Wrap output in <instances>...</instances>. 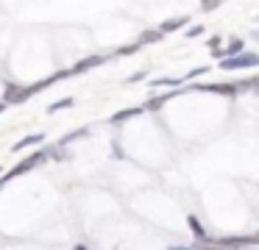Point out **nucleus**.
Instances as JSON below:
<instances>
[{
    "mask_svg": "<svg viewBox=\"0 0 259 250\" xmlns=\"http://www.w3.org/2000/svg\"><path fill=\"white\" fill-rule=\"evenodd\" d=\"M179 25H184V20H167V22L162 25V31H176Z\"/></svg>",
    "mask_w": 259,
    "mask_h": 250,
    "instance_id": "obj_10",
    "label": "nucleus"
},
{
    "mask_svg": "<svg viewBox=\"0 0 259 250\" xmlns=\"http://www.w3.org/2000/svg\"><path fill=\"white\" fill-rule=\"evenodd\" d=\"M39 142H42V133H31V136H25V139H23V142L14 144L12 150H23V147H28V144H39Z\"/></svg>",
    "mask_w": 259,
    "mask_h": 250,
    "instance_id": "obj_4",
    "label": "nucleus"
},
{
    "mask_svg": "<svg viewBox=\"0 0 259 250\" xmlns=\"http://www.w3.org/2000/svg\"><path fill=\"white\" fill-rule=\"evenodd\" d=\"M159 39H162V33H159V31H145L140 42H159Z\"/></svg>",
    "mask_w": 259,
    "mask_h": 250,
    "instance_id": "obj_5",
    "label": "nucleus"
},
{
    "mask_svg": "<svg viewBox=\"0 0 259 250\" xmlns=\"http://www.w3.org/2000/svg\"><path fill=\"white\" fill-rule=\"evenodd\" d=\"M156 86H179L181 81H176V78H159V81H153Z\"/></svg>",
    "mask_w": 259,
    "mask_h": 250,
    "instance_id": "obj_9",
    "label": "nucleus"
},
{
    "mask_svg": "<svg viewBox=\"0 0 259 250\" xmlns=\"http://www.w3.org/2000/svg\"><path fill=\"white\" fill-rule=\"evenodd\" d=\"M201 31H203V28H201V25H195V28H190V31H187V36L192 39V36H198V33H201Z\"/></svg>",
    "mask_w": 259,
    "mask_h": 250,
    "instance_id": "obj_13",
    "label": "nucleus"
},
{
    "mask_svg": "<svg viewBox=\"0 0 259 250\" xmlns=\"http://www.w3.org/2000/svg\"><path fill=\"white\" fill-rule=\"evenodd\" d=\"M240 50H242V42H240V39H234V42L229 44V53H240Z\"/></svg>",
    "mask_w": 259,
    "mask_h": 250,
    "instance_id": "obj_12",
    "label": "nucleus"
},
{
    "mask_svg": "<svg viewBox=\"0 0 259 250\" xmlns=\"http://www.w3.org/2000/svg\"><path fill=\"white\" fill-rule=\"evenodd\" d=\"M259 64V59L253 53H242V56H237V59H226L223 64V70H242V67H256Z\"/></svg>",
    "mask_w": 259,
    "mask_h": 250,
    "instance_id": "obj_1",
    "label": "nucleus"
},
{
    "mask_svg": "<svg viewBox=\"0 0 259 250\" xmlns=\"http://www.w3.org/2000/svg\"><path fill=\"white\" fill-rule=\"evenodd\" d=\"M220 3H223V0H201V9L203 11H214Z\"/></svg>",
    "mask_w": 259,
    "mask_h": 250,
    "instance_id": "obj_6",
    "label": "nucleus"
},
{
    "mask_svg": "<svg viewBox=\"0 0 259 250\" xmlns=\"http://www.w3.org/2000/svg\"><path fill=\"white\" fill-rule=\"evenodd\" d=\"M170 250H192V247H170Z\"/></svg>",
    "mask_w": 259,
    "mask_h": 250,
    "instance_id": "obj_14",
    "label": "nucleus"
},
{
    "mask_svg": "<svg viewBox=\"0 0 259 250\" xmlns=\"http://www.w3.org/2000/svg\"><path fill=\"white\" fill-rule=\"evenodd\" d=\"M42 159H45V153H34V156H28V159H25V161H20V164L14 167L12 172H9V175H6V181H9V178H14V175H23V172H28L31 167L42 164Z\"/></svg>",
    "mask_w": 259,
    "mask_h": 250,
    "instance_id": "obj_2",
    "label": "nucleus"
},
{
    "mask_svg": "<svg viewBox=\"0 0 259 250\" xmlns=\"http://www.w3.org/2000/svg\"><path fill=\"white\" fill-rule=\"evenodd\" d=\"M190 228L198 233V239H206V233H203V228H201V225H198V220H195V217H190Z\"/></svg>",
    "mask_w": 259,
    "mask_h": 250,
    "instance_id": "obj_8",
    "label": "nucleus"
},
{
    "mask_svg": "<svg viewBox=\"0 0 259 250\" xmlns=\"http://www.w3.org/2000/svg\"><path fill=\"white\" fill-rule=\"evenodd\" d=\"M70 106H73V100L67 97V100H59V103H53V106H51V109H48V111H51V114H53V111H59V109H70Z\"/></svg>",
    "mask_w": 259,
    "mask_h": 250,
    "instance_id": "obj_7",
    "label": "nucleus"
},
{
    "mask_svg": "<svg viewBox=\"0 0 259 250\" xmlns=\"http://www.w3.org/2000/svg\"><path fill=\"white\" fill-rule=\"evenodd\" d=\"M103 61H106V59H103V56H90V59H87V61H78V64L73 67V70H75V72H84V70H92V67L103 64Z\"/></svg>",
    "mask_w": 259,
    "mask_h": 250,
    "instance_id": "obj_3",
    "label": "nucleus"
},
{
    "mask_svg": "<svg viewBox=\"0 0 259 250\" xmlns=\"http://www.w3.org/2000/svg\"><path fill=\"white\" fill-rule=\"evenodd\" d=\"M137 114V109H128V111H120V114H114V122H120V120H128V117H134Z\"/></svg>",
    "mask_w": 259,
    "mask_h": 250,
    "instance_id": "obj_11",
    "label": "nucleus"
}]
</instances>
